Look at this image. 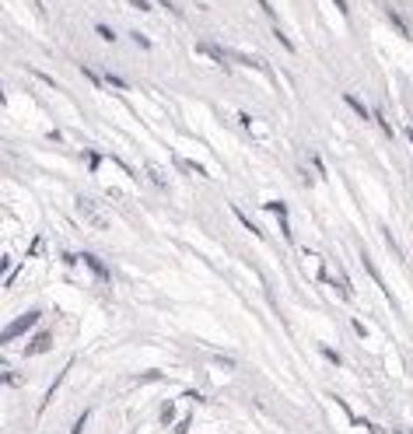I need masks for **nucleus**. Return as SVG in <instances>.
<instances>
[{
	"label": "nucleus",
	"instance_id": "1",
	"mask_svg": "<svg viewBox=\"0 0 413 434\" xmlns=\"http://www.w3.org/2000/svg\"><path fill=\"white\" fill-rule=\"evenodd\" d=\"M39 319H42V308H32V312H25V315H18V319H14V322H11V326L4 329V337H0V344H4V347H7V344H14V340H18L21 333H28V329H32V326H36Z\"/></svg>",
	"mask_w": 413,
	"mask_h": 434
},
{
	"label": "nucleus",
	"instance_id": "2",
	"mask_svg": "<svg viewBox=\"0 0 413 434\" xmlns=\"http://www.w3.org/2000/svg\"><path fill=\"white\" fill-rule=\"evenodd\" d=\"M78 211H81L88 221H91V228H98V231H105L109 228V221H105V214L91 203V196H78Z\"/></svg>",
	"mask_w": 413,
	"mask_h": 434
},
{
	"label": "nucleus",
	"instance_id": "3",
	"mask_svg": "<svg viewBox=\"0 0 413 434\" xmlns=\"http://www.w3.org/2000/svg\"><path fill=\"white\" fill-rule=\"evenodd\" d=\"M81 263L88 266V270H91V273H95V280H102V284H113V270H109L105 263L98 260L95 253H81Z\"/></svg>",
	"mask_w": 413,
	"mask_h": 434
},
{
	"label": "nucleus",
	"instance_id": "4",
	"mask_svg": "<svg viewBox=\"0 0 413 434\" xmlns=\"http://www.w3.org/2000/svg\"><path fill=\"white\" fill-rule=\"evenodd\" d=\"M46 350H53V333L49 329H42V333H36V340L32 344H25V357H39V354H46Z\"/></svg>",
	"mask_w": 413,
	"mask_h": 434
},
{
	"label": "nucleus",
	"instance_id": "5",
	"mask_svg": "<svg viewBox=\"0 0 413 434\" xmlns=\"http://www.w3.org/2000/svg\"><path fill=\"white\" fill-rule=\"evenodd\" d=\"M343 105H347V109H350V112H354L357 120H365V123H368V120H375V109H368V105H365V102H361L357 95H350V91L343 95Z\"/></svg>",
	"mask_w": 413,
	"mask_h": 434
},
{
	"label": "nucleus",
	"instance_id": "6",
	"mask_svg": "<svg viewBox=\"0 0 413 434\" xmlns=\"http://www.w3.org/2000/svg\"><path fill=\"white\" fill-rule=\"evenodd\" d=\"M385 14H389V25L403 36V39H413V32H410V25H407V18L399 14V11H392V7H385Z\"/></svg>",
	"mask_w": 413,
	"mask_h": 434
},
{
	"label": "nucleus",
	"instance_id": "7",
	"mask_svg": "<svg viewBox=\"0 0 413 434\" xmlns=\"http://www.w3.org/2000/svg\"><path fill=\"white\" fill-rule=\"evenodd\" d=\"M361 266H365V270H368V277H372L375 284H378V287H382V295H385V298H389V302H392V291H389V287H385V280H382V273H378V270H375L372 256H365V253H361Z\"/></svg>",
	"mask_w": 413,
	"mask_h": 434
},
{
	"label": "nucleus",
	"instance_id": "8",
	"mask_svg": "<svg viewBox=\"0 0 413 434\" xmlns=\"http://www.w3.org/2000/svg\"><path fill=\"white\" fill-rule=\"evenodd\" d=\"M197 53H206V56H210L217 67H224V70L231 67V63H228V56H224V49H217V46H206L204 43V46H197Z\"/></svg>",
	"mask_w": 413,
	"mask_h": 434
},
{
	"label": "nucleus",
	"instance_id": "9",
	"mask_svg": "<svg viewBox=\"0 0 413 434\" xmlns=\"http://www.w3.org/2000/svg\"><path fill=\"white\" fill-rule=\"evenodd\" d=\"M231 211H235V217H239V224H242L246 231H252V238H266V235H263V228H259V224H252V217H249L242 207H231Z\"/></svg>",
	"mask_w": 413,
	"mask_h": 434
},
{
	"label": "nucleus",
	"instance_id": "10",
	"mask_svg": "<svg viewBox=\"0 0 413 434\" xmlns=\"http://www.w3.org/2000/svg\"><path fill=\"white\" fill-rule=\"evenodd\" d=\"M95 36H98L102 43H109V46L120 43V32H116L113 25H105V21H98V25H95Z\"/></svg>",
	"mask_w": 413,
	"mask_h": 434
},
{
	"label": "nucleus",
	"instance_id": "11",
	"mask_svg": "<svg viewBox=\"0 0 413 434\" xmlns=\"http://www.w3.org/2000/svg\"><path fill=\"white\" fill-rule=\"evenodd\" d=\"M270 36H273V39H277V43L284 46V49H288V53H298V46H294V39H291L288 32H284V28H281V21H273V28H270Z\"/></svg>",
	"mask_w": 413,
	"mask_h": 434
},
{
	"label": "nucleus",
	"instance_id": "12",
	"mask_svg": "<svg viewBox=\"0 0 413 434\" xmlns=\"http://www.w3.org/2000/svg\"><path fill=\"white\" fill-rule=\"evenodd\" d=\"M375 120H378V127H382V133L389 137V140H396V130H392V120L382 112V109H375Z\"/></svg>",
	"mask_w": 413,
	"mask_h": 434
},
{
	"label": "nucleus",
	"instance_id": "13",
	"mask_svg": "<svg viewBox=\"0 0 413 434\" xmlns=\"http://www.w3.org/2000/svg\"><path fill=\"white\" fill-rule=\"evenodd\" d=\"M102 78H105V85H113L116 91H130V88H133L130 81H126V78H120V74H113V70H105Z\"/></svg>",
	"mask_w": 413,
	"mask_h": 434
},
{
	"label": "nucleus",
	"instance_id": "14",
	"mask_svg": "<svg viewBox=\"0 0 413 434\" xmlns=\"http://www.w3.org/2000/svg\"><path fill=\"white\" fill-rule=\"evenodd\" d=\"M84 165H88V172H98V169H102V154L88 147V151H84Z\"/></svg>",
	"mask_w": 413,
	"mask_h": 434
},
{
	"label": "nucleus",
	"instance_id": "15",
	"mask_svg": "<svg viewBox=\"0 0 413 434\" xmlns=\"http://www.w3.org/2000/svg\"><path fill=\"white\" fill-rule=\"evenodd\" d=\"M147 179H151L158 189H168V179L162 175V169H158V165H147Z\"/></svg>",
	"mask_w": 413,
	"mask_h": 434
},
{
	"label": "nucleus",
	"instance_id": "16",
	"mask_svg": "<svg viewBox=\"0 0 413 434\" xmlns=\"http://www.w3.org/2000/svg\"><path fill=\"white\" fill-rule=\"evenodd\" d=\"M81 74H84V81H91L95 88H105V78H102V74H95L88 63H81Z\"/></svg>",
	"mask_w": 413,
	"mask_h": 434
},
{
	"label": "nucleus",
	"instance_id": "17",
	"mask_svg": "<svg viewBox=\"0 0 413 434\" xmlns=\"http://www.w3.org/2000/svg\"><path fill=\"white\" fill-rule=\"evenodd\" d=\"M130 39H133V46H140L144 53H151V39H147L140 28H133V32H130Z\"/></svg>",
	"mask_w": 413,
	"mask_h": 434
},
{
	"label": "nucleus",
	"instance_id": "18",
	"mask_svg": "<svg viewBox=\"0 0 413 434\" xmlns=\"http://www.w3.org/2000/svg\"><path fill=\"white\" fill-rule=\"evenodd\" d=\"M175 424V403H165L162 406V428H172Z\"/></svg>",
	"mask_w": 413,
	"mask_h": 434
},
{
	"label": "nucleus",
	"instance_id": "19",
	"mask_svg": "<svg viewBox=\"0 0 413 434\" xmlns=\"http://www.w3.org/2000/svg\"><path fill=\"white\" fill-rule=\"evenodd\" d=\"M319 354H323V357H326V361H330V364H336V368H340V364H343V357H340V350L326 347V344H323V347H319Z\"/></svg>",
	"mask_w": 413,
	"mask_h": 434
},
{
	"label": "nucleus",
	"instance_id": "20",
	"mask_svg": "<svg viewBox=\"0 0 413 434\" xmlns=\"http://www.w3.org/2000/svg\"><path fill=\"white\" fill-rule=\"evenodd\" d=\"M256 7H259V14H266L270 21H277V7H273L270 0H256Z\"/></svg>",
	"mask_w": 413,
	"mask_h": 434
},
{
	"label": "nucleus",
	"instance_id": "21",
	"mask_svg": "<svg viewBox=\"0 0 413 434\" xmlns=\"http://www.w3.org/2000/svg\"><path fill=\"white\" fill-rule=\"evenodd\" d=\"M266 211H270V214H277V217H288V203H284V200H270V203H266Z\"/></svg>",
	"mask_w": 413,
	"mask_h": 434
},
{
	"label": "nucleus",
	"instance_id": "22",
	"mask_svg": "<svg viewBox=\"0 0 413 434\" xmlns=\"http://www.w3.org/2000/svg\"><path fill=\"white\" fill-rule=\"evenodd\" d=\"M382 235H385V242H389V249H392V253H396V256L403 260V249H399V242H396V235H392L389 228H382Z\"/></svg>",
	"mask_w": 413,
	"mask_h": 434
},
{
	"label": "nucleus",
	"instance_id": "23",
	"mask_svg": "<svg viewBox=\"0 0 413 434\" xmlns=\"http://www.w3.org/2000/svg\"><path fill=\"white\" fill-rule=\"evenodd\" d=\"M130 7H137L140 14H147V11H155V0H126Z\"/></svg>",
	"mask_w": 413,
	"mask_h": 434
},
{
	"label": "nucleus",
	"instance_id": "24",
	"mask_svg": "<svg viewBox=\"0 0 413 434\" xmlns=\"http://www.w3.org/2000/svg\"><path fill=\"white\" fill-rule=\"evenodd\" d=\"M330 4L336 7V11H340V18H343V21L350 18V4H347V0H330Z\"/></svg>",
	"mask_w": 413,
	"mask_h": 434
},
{
	"label": "nucleus",
	"instance_id": "25",
	"mask_svg": "<svg viewBox=\"0 0 413 434\" xmlns=\"http://www.w3.org/2000/svg\"><path fill=\"white\" fill-rule=\"evenodd\" d=\"M155 7H162V11H168V14H175V18H179V7H175V0H155Z\"/></svg>",
	"mask_w": 413,
	"mask_h": 434
},
{
	"label": "nucleus",
	"instance_id": "26",
	"mask_svg": "<svg viewBox=\"0 0 413 434\" xmlns=\"http://www.w3.org/2000/svg\"><path fill=\"white\" fill-rule=\"evenodd\" d=\"M88 417H91V413H88V410H84L81 417H78V420H74V431H70V434H81V431H84V424H88Z\"/></svg>",
	"mask_w": 413,
	"mask_h": 434
},
{
	"label": "nucleus",
	"instance_id": "27",
	"mask_svg": "<svg viewBox=\"0 0 413 434\" xmlns=\"http://www.w3.org/2000/svg\"><path fill=\"white\" fill-rule=\"evenodd\" d=\"M60 260L67 263V266H74V263L81 260V256H74V253H70V249H60Z\"/></svg>",
	"mask_w": 413,
	"mask_h": 434
},
{
	"label": "nucleus",
	"instance_id": "28",
	"mask_svg": "<svg viewBox=\"0 0 413 434\" xmlns=\"http://www.w3.org/2000/svg\"><path fill=\"white\" fill-rule=\"evenodd\" d=\"M350 326H354V333H357V337H368V326H365V322H361V319H354V322H350Z\"/></svg>",
	"mask_w": 413,
	"mask_h": 434
},
{
	"label": "nucleus",
	"instance_id": "29",
	"mask_svg": "<svg viewBox=\"0 0 413 434\" xmlns=\"http://www.w3.org/2000/svg\"><path fill=\"white\" fill-rule=\"evenodd\" d=\"M165 375L162 371H147V375H140V382H162Z\"/></svg>",
	"mask_w": 413,
	"mask_h": 434
},
{
	"label": "nucleus",
	"instance_id": "30",
	"mask_svg": "<svg viewBox=\"0 0 413 434\" xmlns=\"http://www.w3.org/2000/svg\"><path fill=\"white\" fill-rule=\"evenodd\" d=\"M189 420H193V417H182V424H175V434H186V431H189Z\"/></svg>",
	"mask_w": 413,
	"mask_h": 434
},
{
	"label": "nucleus",
	"instance_id": "31",
	"mask_svg": "<svg viewBox=\"0 0 413 434\" xmlns=\"http://www.w3.org/2000/svg\"><path fill=\"white\" fill-rule=\"evenodd\" d=\"M407 140H410V144H413V127H407Z\"/></svg>",
	"mask_w": 413,
	"mask_h": 434
}]
</instances>
